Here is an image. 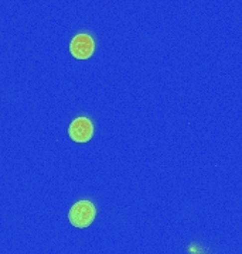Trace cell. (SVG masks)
I'll use <instances>...</instances> for the list:
<instances>
[{
	"label": "cell",
	"instance_id": "obj_1",
	"mask_svg": "<svg viewBox=\"0 0 242 254\" xmlns=\"http://www.w3.org/2000/svg\"><path fill=\"white\" fill-rule=\"evenodd\" d=\"M97 218V208L91 200L82 199L75 202L68 212V220L77 229H85Z\"/></svg>",
	"mask_w": 242,
	"mask_h": 254
},
{
	"label": "cell",
	"instance_id": "obj_3",
	"mask_svg": "<svg viewBox=\"0 0 242 254\" xmlns=\"http://www.w3.org/2000/svg\"><path fill=\"white\" fill-rule=\"evenodd\" d=\"M68 136L75 143H88L94 136V125L88 118H77L68 127Z\"/></svg>",
	"mask_w": 242,
	"mask_h": 254
},
{
	"label": "cell",
	"instance_id": "obj_2",
	"mask_svg": "<svg viewBox=\"0 0 242 254\" xmlns=\"http://www.w3.org/2000/svg\"><path fill=\"white\" fill-rule=\"evenodd\" d=\"M95 51V43L90 34L81 33L77 34L70 43V53L77 60H88L94 55Z\"/></svg>",
	"mask_w": 242,
	"mask_h": 254
}]
</instances>
